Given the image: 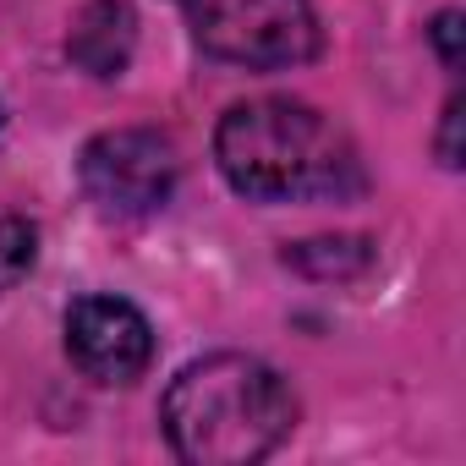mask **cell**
I'll return each mask as SVG.
<instances>
[{"instance_id": "cell-1", "label": "cell", "mask_w": 466, "mask_h": 466, "mask_svg": "<svg viewBox=\"0 0 466 466\" xmlns=\"http://www.w3.org/2000/svg\"><path fill=\"white\" fill-rule=\"evenodd\" d=\"M214 159L219 176L253 203L362 192V159L351 137L302 99L230 105L214 132Z\"/></svg>"}, {"instance_id": "cell-2", "label": "cell", "mask_w": 466, "mask_h": 466, "mask_svg": "<svg viewBox=\"0 0 466 466\" xmlns=\"http://www.w3.org/2000/svg\"><path fill=\"white\" fill-rule=\"evenodd\" d=\"M165 439L192 466L264 461L297 422V400L280 373L242 351H214L187 362L165 390Z\"/></svg>"}, {"instance_id": "cell-3", "label": "cell", "mask_w": 466, "mask_h": 466, "mask_svg": "<svg viewBox=\"0 0 466 466\" xmlns=\"http://www.w3.org/2000/svg\"><path fill=\"white\" fill-rule=\"evenodd\" d=\"M192 39L248 72H286L319 56V17L308 0H176Z\"/></svg>"}, {"instance_id": "cell-4", "label": "cell", "mask_w": 466, "mask_h": 466, "mask_svg": "<svg viewBox=\"0 0 466 466\" xmlns=\"http://www.w3.org/2000/svg\"><path fill=\"white\" fill-rule=\"evenodd\" d=\"M77 176H83V192H88V203L99 214L143 219V214L170 203L181 159H176V143L165 132H154V127H116V132H99L83 148Z\"/></svg>"}, {"instance_id": "cell-5", "label": "cell", "mask_w": 466, "mask_h": 466, "mask_svg": "<svg viewBox=\"0 0 466 466\" xmlns=\"http://www.w3.org/2000/svg\"><path fill=\"white\" fill-rule=\"evenodd\" d=\"M66 351L94 384H132L154 362V329L121 297H83L66 313Z\"/></svg>"}, {"instance_id": "cell-6", "label": "cell", "mask_w": 466, "mask_h": 466, "mask_svg": "<svg viewBox=\"0 0 466 466\" xmlns=\"http://www.w3.org/2000/svg\"><path fill=\"white\" fill-rule=\"evenodd\" d=\"M132 50H137V17H132L127 0H94V6H83L72 17L66 56L88 77H121Z\"/></svg>"}, {"instance_id": "cell-7", "label": "cell", "mask_w": 466, "mask_h": 466, "mask_svg": "<svg viewBox=\"0 0 466 466\" xmlns=\"http://www.w3.org/2000/svg\"><path fill=\"white\" fill-rule=\"evenodd\" d=\"M286 264L308 280H357L373 269V242L368 237H313L286 248Z\"/></svg>"}, {"instance_id": "cell-8", "label": "cell", "mask_w": 466, "mask_h": 466, "mask_svg": "<svg viewBox=\"0 0 466 466\" xmlns=\"http://www.w3.org/2000/svg\"><path fill=\"white\" fill-rule=\"evenodd\" d=\"M34 258H39V230L28 219H0V291L28 280Z\"/></svg>"}, {"instance_id": "cell-9", "label": "cell", "mask_w": 466, "mask_h": 466, "mask_svg": "<svg viewBox=\"0 0 466 466\" xmlns=\"http://www.w3.org/2000/svg\"><path fill=\"white\" fill-rule=\"evenodd\" d=\"M466 105H461V94L444 105V132H439V165H450V170H461V116Z\"/></svg>"}, {"instance_id": "cell-10", "label": "cell", "mask_w": 466, "mask_h": 466, "mask_svg": "<svg viewBox=\"0 0 466 466\" xmlns=\"http://www.w3.org/2000/svg\"><path fill=\"white\" fill-rule=\"evenodd\" d=\"M433 45H439L444 66H461V12H439V23H433Z\"/></svg>"}]
</instances>
